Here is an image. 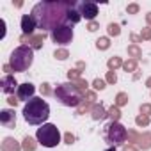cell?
<instances>
[{
  "mask_svg": "<svg viewBox=\"0 0 151 151\" xmlns=\"http://www.w3.org/2000/svg\"><path fill=\"white\" fill-rule=\"evenodd\" d=\"M68 9H69V4L66 2H39L34 6L32 9V18L36 20L37 27L41 29H57L60 25H66L68 22Z\"/></svg>",
  "mask_w": 151,
  "mask_h": 151,
  "instance_id": "cell-1",
  "label": "cell"
},
{
  "mask_svg": "<svg viewBox=\"0 0 151 151\" xmlns=\"http://www.w3.org/2000/svg\"><path fill=\"white\" fill-rule=\"evenodd\" d=\"M23 119L32 124V126H43L46 123V119L50 117V105L43 100L34 96L30 101H27L23 105Z\"/></svg>",
  "mask_w": 151,
  "mask_h": 151,
  "instance_id": "cell-2",
  "label": "cell"
},
{
  "mask_svg": "<svg viewBox=\"0 0 151 151\" xmlns=\"http://www.w3.org/2000/svg\"><path fill=\"white\" fill-rule=\"evenodd\" d=\"M32 62H34V50L30 46H27V45H22V46L14 48L11 57H9L11 69L13 71H20V73L27 71L32 66Z\"/></svg>",
  "mask_w": 151,
  "mask_h": 151,
  "instance_id": "cell-3",
  "label": "cell"
},
{
  "mask_svg": "<svg viewBox=\"0 0 151 151\" xmlns=\"http://www.w3.org/2000/svg\"><path fill=\"white\" fill-rule=\"evenodd\" d=\"M36 139L41 146L45 147H55L59 142H60V132L55 124L52 123H45L43 126L37 128L36 132Z\"/></svg>",
  "mask_w": 151,
  "mask_h": 151,
  "instance_id": "cell-4",
  "label": "cell"
},
{
  "mask_svg": "<svg viewBox=\"0 0 151 151\" xmlns=\"http://www.w3.org/2000/svg\"><path fill=\"white\" fill-rule=\"evenodd\" d=\"M55 98L66 105V107H77L82 101V94L77 87H73L71 84H60L55 89Z\"/></svg>",
  "mask_w": 151,
  "mask_h": 151,
  "instance_id": "cell-5",
  "label": "cell"
},
{
  "mask_svg": "<svg viewBox=\"0 0 151 151\" xmlns=\"http://www.w3.org/2000/svg\"><path fill=\"white\" fill-rule=\"evenodd\" d=\"M126 137H128V132H126V128H124L123 124H119V123H112V124L107 128V132H105V139H107V142H109L112 147L121 146V144L126 140Z\"/></svg>",
  "mask_w": 151,
  "mask_h": 151,
  "instance_id": "cell-6",
  "label": "cell"
},
{
  "mask_svg": "<svg viewBox=\"0 0 151 151\" xmlns=\"http://www.w3.org/2000/svg\"><path fill=\"white\" fill-rule=\"evenodd\" d=\"M50 36H52L53 43H57V45H68L73 39V29H71V25L66 23V25H60V27L53 29Z\"/></svg>",
  "mask_w": 151,
  "mask_h": 151,
  "instance_id": "cell-7",
  "label": "cell"
},
{
  "mask_svg": "<svg viewBox=\"0 0 151 151\" xmlns=\"http://www.w3.org/2000/svg\"><path fill=\"white\" fill-rule=\"evenodd\" d=\"M77 9H78L80 16L86 20H94L98 14V4H94V2H80L77 6Z\"/></svg>",
  "mask_w": 151,
  "mask_h": 151,
  "instance_id": "cell-8",
  "label": "cell"
},
{
  "mask_svg": "<svg viewBox=\"0 0 151 151\" xmlns=\"http://www.w3.org/2000/svg\"><path fill=\"white\" fill-rule=\"evenodd\" d=\"M34 94H36V87H34V84H30V82H25V84H20L18 86V91H16V98L20 100V101H30L32 98H34Z\"/></svg>",
  "mask_w": 151,
  "mask_h": 151,
  "instance_id": "cell-9",
  "label": "cell"
},
{
  "mask_svg": "<svg viewBox=\"0 0 151 151\" xmlns=\"http://www.w3.org/2000/svg\"><path fill=\"white\" fill-rule=\"evenodd\" d=\"M0 86H2V93L4 94H11V93L18 91V82L14 80V77H11V75H6V77L2 78V82H0Z\"/></svg>",
  "mask_w": 151,
  "mask_h": 151,
  "instance_id": "cell-10",
  "label": "cell"
},
{
  "mask_svg": "<svg viewBox=\"0 0 151 151\" xmlns=\"http://www.w3.org/2000/svg\"><path fill=\"white\" fill-rule=\"evenodd\" d=\"M36 29H37V23L32 18V14H23L22 16V30H23V34H32Z\"/></svg>",
  "mask_w": 151,
  "mask_h": 151,
  "instance_id": "cell-11",
  "label": "cell"
},
{
  "mask_svg": "<svg viewBox=\"0 0 151 151\" xmlns=\"http://www.w3.org/2000/svg\"><path fill=\"white\" fill-rule=\"evenodd\" d=\"M80 20H82V16H80L78 9H75V4H69V9H68V22H71V23H78Z\"/></svg>",
  "mask_w": 151,
  "mask_h": 151,
  "instance_id": "cell-12",
  "label": "cell"
},
{
  "mask_svg": "<svg viewBox=\"0 0 151 151\" xmlns=\"http://www.w3.org/2000/svg\"><path fill=\"white\" fill-rule=\"evenodd\" d=\"M11 117H14V114H13L11 110H2V123H4L6 126H11V124H13V123L9 121Z\"/></svg>",
  "mask_w": 151,
  "mask_h": 151,
  "instance_id": "cell-13",
  "label": "cell"
},
{
  "mask_svg": "<svg viewBox=\"0 0 151 151\" xmlns=\"http://www.w3.org/2000/svg\"><path fill=\"white\" fill-rule=\"evenodd\" d=\"M105 151H116V147H109V149H105Z\"/></svg>",
  "mask_w": 151,
  "mask_h": 151,
  "instance_id": "cell-14",
  "label": "cell"
}]
</instances>
